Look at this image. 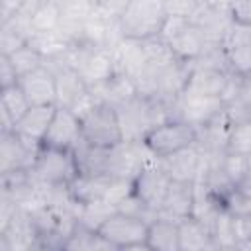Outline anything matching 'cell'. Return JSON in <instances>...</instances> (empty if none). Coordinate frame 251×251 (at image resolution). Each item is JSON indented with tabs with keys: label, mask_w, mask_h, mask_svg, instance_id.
I'll return each mask as SVG.
<instances>
[{
	"label": "cell",
	"mask_w": 251,
	"mask_h": 251,
	"mask_svg": "<svg viewBox=\"0 0 251 251\" xmlns=\"http://www.w3.org/2000/svg\"><path fill=\"white\" fill-rule=\"evenodd\" d=\"M233 227H235L237 241L251 239V216H237V218H233Z\"/></svg>",
	"instance_id": "obj_37"
},
{
	"label": "cell",
	"mask_w": 251,
	"mask_h": 251,
	"mask_svg": "<svg viewBox=\"0 0 251 251\" xmlns=\"http://www.w3.org/2000/svg\"><path fill=\"white\" fill-rule=\"evenodd\" d=\"M96 251H120V247H116V245H112V243H108V241H104V239L100 237Z\"/></svg>",
	"instance_id": "obj_40"
},
{
	"label": "cell",
	"mask_w": 251,
	"mask_h": 251,
	"mask_svg": "<svg viewBox=\"0 0 251 251\" xmlns=\"http://www.w3.org/2000/svg\"><path fill=\"white\" fill-rule=\"evenodd\" d=\"M169 108H171V120L188 124L194 129H200L202 126L226 114V104L222 98L188 94V92H182L176 100L169 104Z\"/></svg>",
	"instance_id": "obj_6"
},
{
	"label": "cell",
	"mask_w": 251,
	"mask_h": 251,
	"mask_svg": "<svg viewBox=\"0 0 251 251\" xmlns=\"http://www.w3.org/2000/svg\"><path fill=\"white\" fill-rule=\"evenodd\" d=\"M247 171H249V173H251V155H249V157H247Z\"/></svg>",
	"instance_id": "obj_42"
},
{
	"label": "cell",
	"mask_w": 251,
	"mask_h": 251,
	"mask_svg": "<svg viewBox=\"0 0 251 251\" xmlns=\"http://www.w3.org/2000/svg\"><path fill=\"white\" fill-rule=\"evenodd\" d=\"M147 227H149V224L139 220V218H133V216H127V214H122V212H114L98 227L96 233L104 241L122 249L126 245L143 243L147 239Z\"/></svg>",
	"instance_id": "obj_9"
},
{
	"label": "cell",
	"mask_w": 251,
	"mask_h": 251,
	"mask_svg": "<svg viewBox=\"0 0 251 251\" xmlns=\"http://www.w3.org/2000/svg\"><path fill=\"white\" fill-rule=\"evenodd\" d=\"M143 143L157 159H163V157H169L173 153H178L182 149L196 145V129L188 124L169 120L157 126L155 129H151L145 135Z\"/></svg>",
	"instance_id": "obj_7"
},
{
	"label": "cell",
	"mask_w": 251,
	"mask_h": 251,
	"mask_svg": "<svg viewBox=\"0 0 251 251\" xmlns=\"http://www.w3.org/2000/svg\"><path fill=\"white\" fill-rule=\"evenodd\" d=\"M145 243L153 251H180L178 239V222L167 218H155L147 227Z\"/></svg>",
	"instance_id": "obj_21"
},
{
	"label": "cell",
	"mask_w": 251,
	"mask_h": 251,
	"mask_svg": "<svg viewBox=\"0 0 251 251\" xmlns=\"http://www.w3.org/2000/svg\"><path fill=\"white\" fill-rule=\"evenodd\" d=\"M231 251H251V239H243V241H237L235 247Z\"/></svg>",
	"instance_id": "obj_41"
},
{
	"label": "cell",
	"mask_w": 251,
	"mask_h": 251,
	"mask_svg": "<svg viewBox=\"0 0 251 251\" xmlns=\"http://www.w3.org/2000/svg\"><path fill=\"white\" fill-rule=\"evenodd\" d=\"M231 20L251 27V2H231Z\"/></svg>",
	"instance_id": "obj_36"
},
{
	"label": "cell",
	"mask_w": 251,
	"mask_h": 251,
	"mask_svg": "<svg viewBox=\"0 0 251 251\" xmlns=\"http://www.w3.org/2000/svg\"><path fill=\"white\" fill-rule=\"evenodd\" d=\"M27 45L33 47L45 61H49V59H57V57L65 55L75 43L61 29H55V31L33 33L31 39L27 41Z\"/></svg>",
	"instance_id": "obj_23"
},
{
	"label": "cell",
	"mask_w": 251,
	"mask_h": 251,
	"mask_svg": "<svg viewBox=\"0 0 251 251\" xmlns=\"http://www.w3.org/2000/svg\"><path fill=\"white\" fill-rule=\"evenodd\" d=\"M100 241V235L80 224L75 226V229L71 231L69 239L65 241L63 251H96Z\"/></svg>",
	"instance_id": "obj_31"
},
{
	"label": "cell",
	"mask_w": 251,
	"mask_h": 251,
	"mask_svg": "<svg viewBox=\"0 0 251 251\" xmlns=\"http://www.w3.org/2000/svg\"><path fill=\"white\" fill-rule=\"evenodd\" d=\"M114 110L120 120L124 141H143L151 129L171 120L169 104L145 98L141 94H135Z\"/></svg>",
	"instance_id": "obj_1"
},
{
	"label": "cell",
	"mask_w": 251,
	"mask_h": 251,
	"mask_svg": "<svg viewBox=\"0 0 251 251\" xmlns=\"http://www.w3.org/2000/svg\"><path fill=\"white\" fill-rule=\"evenodd\" d=\"M178 239L180 251H206L214 247L212 231L192 216L178 222Z\"/></svg>",
	"instance_id": "obj_22"
},
{
	"label": "cell",
	"mask_w": 251,
	"mask_h": 251,
	"mask_svg": "<svg viewBox=\"0 0 251 251\" xmlns=\"http://www.w3.org/2000/svg\"><path fill=\"white\" fill-rule=\"evenodd\" d=\"M169 186H171V178L157 163V165L147 167V169H143L139 173V176L133 180V194L147 208H151L153 212L159 214V210H161V206L165 202Z\"/></svg>",
	"instance_id": "obj_11"
},
{
	"label": "cell",
	"mask_w": 251,
	"mask_h": 251,
	"mask_svg": "<svg viewBox=\"0 0 251 251\" xmlns=\"http://www.w3.org/2000/svg\"><path fill=\"white\" fill-rule=\"evenodd\" d=\"M190 22L212 43H224L233 20L231 2H200Z\"/></svg>",
	"instance_id": "obj_8"
},
{
	"label": "cell",
	"mask_w": 251,
	"mask_h": 251,
	"mask_svg": "<svg viewBox=\"0 0 251 251\" xmlns=\"http://www.w3.org/2000/svg\"><path fill=\"white\" fill-rule=\"evenodd\" d=\"M159 167L169 175L171 180L196 182L202 169V153L196 145L159 159Z\"/></svg>",
	"instance_id": "obj_15"
},
{
	"label": "cell",
	"mask_w": 251,
	"mask_h": 251,
	"mask_svg": "<svg viewBox=\"0 0 251 251\" xmlns=\"http://www.w3.org/2000/svg\"><path fill=\"white\" fill-rule=\"evenodd\" d=\"M118 212L112 204L108 202H94V204H84V206H76L75 208V218H76V224L92 229V231H98V227L114 214Z\"/></svg>",
	"instance_id": "obj_24"
},
{
	"label": "cell",
	"mask_w": 251,
	"mask_h": 251,
	"mask_svg": "<svg viewBox=\"0 0 251 251\" xmlns=\"http://www.w3.org/2000/svg\"><path fill=\"white\" fill-rule=\"evenodd\" d=\"M29 171L37 178L39 184L57 186V188H67L78 175L73 151L53 149V147H45V145L39 147L33 167Z\"/></svg>",
	"instance_id": "obj_3"
},
{
	"label": "cell",
	"mask_w": 251,
	"mask_h": 251,
	"mask_svg": "<svg viewBox=\"0 0 251 251\" xmlns=\"http://www.w3.org/2000/svg\"><path fill=\"white\" fill-rule=\"evenodd\" d=\"M114 63H116V73L135 80L143 67L147 65V55L143 49V41L124 37L114 49ZM135 84V82H133Z\"/></svg>",
	"instance_id": "obj_17"
},
{
	"label": "cell",
	"mask_w": 251,
	"mask_h": 251,
	"mask_svg": "<svg viewBox=\"0 0 251 251\" xmlns=\"http://www.w3.org/2000/svg\"><path fill=\"white\" fill-rule=\"evenodd\" d=\"M20 80L12 61L8 55H0V90L2 88H10V86H16Z\"/></svg>",
	"instance_id": "obj_35"
},
{
	"label": "cell",
	"mask_w": 251,
	"mask_h": 251,
	"mask_svg": "<svg viewBox=\"0 0 251 251\" xmlns=\"http://www.w3.org/2000/svg\"><path fill=\"white\" fill-rule=\"evenodd\" d=\"M131 194H133V180H127V178H112L104 202H108L114 208H118V204L124 202Z\"/></svg>",
	"instance_id": "obj_33"
},
{
	"label": "cell",
	"mask_w": 251,
	"mask_h": 251,
	"mask_svg": "<svg viewBox=\"0 0 251 251\" xmlns=\"http://www.w3.org/2000/svg\"><path fill=\"white\" fill-rule=\"evenodd\" d=\"M82 141L94 147H114L124 141L118 114L112 106L98 102L80 118Z\"/></svg>",
	"instance_id": "obj_5"
},
{
	"label": "cell",
	"mask_w": 251,
	"mask_h": 251,
	"mask_svg": "<svg viewBox=\"0 0 251 251\" xmlns=\"http://www.w3.org/2000/svg\"><path fill=\"white\" fill-rule=\"evenodd\" d=\"M22 2L24 0H0V24L12 20L20 12Z\"/></svg>",
	"instance_id": "obj_38"
},
{
	"label": "cell",
	"mask_w": 251,
	"mask_h": 251,
	"mask_svg": "<svg viewBox=\"0 0 251 251\" xmlns=\"http://www.w3.org/2000/svg\"><path fill=\"white\" fill-rule=\"evenodd\" d=\"M218 169L222 171V175L235 186L245 175H247V157L241 155H233V153H224L218 157Z\"/></svg>",
	"instance_id": "obj_32"
},
{
	"label": "cell",
	"mask_w": 251,
	"mask_h": 251,
	"mask_svg": "<svg viewBox=\"0 0 251 251\" xmlns=\"http://www.w3.org/2000/svg\"><path fill=\"white\" fill-rule=\"evenodd\" d=\"M57 106H31L14 126V133L29 145H41Z\"/></svg>",
	"instance_id": "obj_14"
},
{
	"label": "cell",
	"mask_w": 251,
	"mask_h": 251,
	"mask_svg": "<svg viewBox=\"0 0 251 251\" xmlns=\"http://www.w3.org/2000/svg\"><path fill=\"white\" fill-rule=\"evenodd\" d=\"M61 25V6L53 0H39L35 12L31 14V27L35 33L43 31H55Z\"/></svg>",
	"instance_id": "obj_25"
},
{
	"label": "cell",
	"mask_w": 251,
	"mask_h": 251,
	"mask_svg": "<svg viewBox=\"0 0 251 251\" xmlns=\"http://www.w3.org/2000/svg\"><path fill=\"white\" fill-rule=\"evenodd\" d=\"M165 20H167V14H165L163 2L133 0V2H127L120 18V27L124 37L145 41L161 35Z\"/></svg>",
	"instance_id": "obj_2"
},
{
	"label": "cell",
	"mask_w": 251,
	"mask_h": 251,
	"mask_svg": "<svg viewBox=\"0 0 251 251\" xmlns=\"http://www.w3.org/2000/svg\"><path fill=\"white\" fill-rule=\"evenodd\" d=\"M159 37L169 45V49L176 59L188 65L194 63L208 45L206 35L190 20L171 18V16H167Z\"/></svg>",
	"instance_id": "obj_4"
},
{
	"label": "cell",
	"mask_w": 251,
	"mask_h": 251,
	"mask_svg": "<svg viewBox=\"0 0 251 251\" xmlns=\"http://www.w3.org/2000/svg\"><path fill=\"white\" fill-rule=\"evenodd\" d=\"M29 108H31V106H29V102H27L24 90L20 88V84L0 90V110H4V112L14 120V124H16Z\"/></svg>",
	"instance_id": "obj_27"
},
{
	"label": "cell",
	"mask_w": 251,
	"mask_h": 251,
	"mask_svg": "<svg viewBox=\"0 0 251 251\" xmlns=\"http://www.w3.org/2000/svg\"><path fill=\"white\" fill-rule=\"evenodd\" d=\"M120 251H153L145 241L143 243H133V245H126V247H122Z\"/></svg>",
	"instance_id": "obj_39"
},
{
	"label": "cell",
	"mask_w": 251,
	"mask_h": 251,
	"mask_svg": "<svg viewBox=\"0 0 251 251\" xmlns=\"http://www.w3.org/2000/svg\"><path fill=\"white\" fill-rule=\"evenodd\" d=\"M29 106H57V80L55 73L43 65L37 71L18 80Z\"/></svg>",
	"instance_id": "obj_12"
},
{
	"label": "cell",
	"mask_w": 251,
	"mask_h": 251,
	"mask_svg": "<svg viewBox=\"0 0 251 251\" xmlns=\"http://www.w3.org/2000/svg\"><path fill=\"white\" fill-rule=\"evenodd\" d=\"M82 141V129H80V118L67 108H59L55 110V116L51 120V126L43 137L45 147H53V149H65V151H73L78 143Z\"/></svg>",
	"instance_id": "obj_10"
},
{
	"label": "cell",
	"mask_w": 251,
	"mask_h": 251,
	"mask_svg": "<svg viewBox=\"0 0 251 251\" xmlns=\"http://www.w3.org/2000/svg\"><path fill=\"white\" fill-rule=\"evenodd\" d=\"M8 57H10V61H12V65H14V69H16V73H18L20 78L25 76V75H29V73H33V71H37L39 67L45 65V59L33 47H29V45L20 47L16 53H12Z\"/></svg>",
	"instance_id": "obj_29"
},
{
	"label": "cell",
	"mask_w": 251,
	"mask_h": 251,
	"mask_svg": "<svg viewBox=\"0 0 251 251\" xmlns=\"http://www.w3.org/2000/svg\"><path fill=\"white\" fill-rule=\"evenodd\" d=\"M226 114L231 124L251 122V75H243L241 92L229 106H226Z\"/></svg>",
	"instance_id": "obj_28"
},
{
	"label": "cell",
	"mask_w": 251,
	"mask_h": 251,
	"mask_svg": "<svg viewBox=\"0 0 251 251\" xmlns=\"http://www.w3.org/2000/svg\"><path fill=\"white\" fill-rule=\"evenodd\" d=\"M112 178L110 176H90V175H76V178L67 186L71 200L76 206L94 204L106 200L108 188Z\"/></svg>",
	"instance_id": "obj_18"
},
{
	"label": "cell",
	"mask_w": 251,
	"mask_h": 251,
	"mask_svg": "<svg viewBox=\"0 0 251 251\" xmlns=\"http://www.w3.org/2000/svg\"><path fill=\"white\" fill-rule=\"evenodd\" d=\"M227 153L241 157L251 155V122H239L231 126L227 137Z\"/></svg>",
	"instance_id": "obj_30"
},
{
	"label": "cell",
	"mask_w": 251,
	"mask_h": 251,
	"mask_svg": "<svg viewBox=\"0 0 251 251\" xmlns=\"http://www.w3.org/2000/svg\"><path fill=\"white\" fill-rule=\"evenodd\" d=\"M163 4H165V14L167 16L190 20L200 2H194V0H171V2H163Z\"/></svg>",
	"instance_id": "obj_34"
},
{
	"label": "cell",
	"mask_w": 251,
	"mask_h": 251,
	"mask_svg": "<svg viewBox=\"0 0 251 251\" xmlns=\"http://www.w3.org/2000/svg\"><path fill=\"white\" fill-rule=\"evenodd\" d=\"M192 206H194V182L171 180L165 202H163L157 216L180 222L192 214Z\"/></svg>",
	"instance_id": "obj_16"
},
{
	"label": "cell",
	"mask_w": 251,
	"mask_h": 251,
	"mask_svg": "<svg viewBox=\"0 0 251 251\" xmlns=\"http://www.w3.org/2000/svg\"><path fill=\"white\" fill-rule=\"evenodd\" d=\"M39 147L25 143L14 131L2 133V143H0L2 175L14 173V171H29L33 167V161H35V155H37Z\"/></svg>",
	"instance_id": "obj_13"
},
{
	"label": "cell",
	"mask_w": 251,
	"mask_h": 251,
	"mask_svg": "<svg viewBox=\"0 0 251 251\" xmlns=\"http://www.w3.org/2000/svg\"><path fill=\"white\" fill-rule=\"evenodd\" d=\"M227 76H229V73H224V71L190 67V75H188V82H186L184 92L222 98V92H224L226 82H227Z\"/></svg>",
	"instance_id": "obj_19"
},
{
	"label": "cell",
	"mask_w": 251,
	"mask_h": 251,
	"mask_svg": "<svg viewBox=\"0 0 251 251\" xmlns=\"http://www.w3.org/2000/svg\"><path fill=\"white\" fill-rule=\"evenodd\" d=\"M212 239H214V245L220 249V251H231L237 243V237H235V227H233V216L224 208L216 222H214V227H212Z\"/></svg>",
	"instance_id": "obj_26"
},
{
	"label": "cell",
	"mask_w": 251,
	"mask_h": 251,
	"mask_svg": "<svg viewBox=\"0 0 251 251\" xmlns=\"http://www.w3.org/2000/svg\"><path fill=\"white\" fill-rule=\"evenodd\" d=\"M75 161L78 175H90V176H108V165H110V147H94L84 141H80L75 149Z\"/></svg>",
	"instance_id": "obj_20"
}]
</instances>
